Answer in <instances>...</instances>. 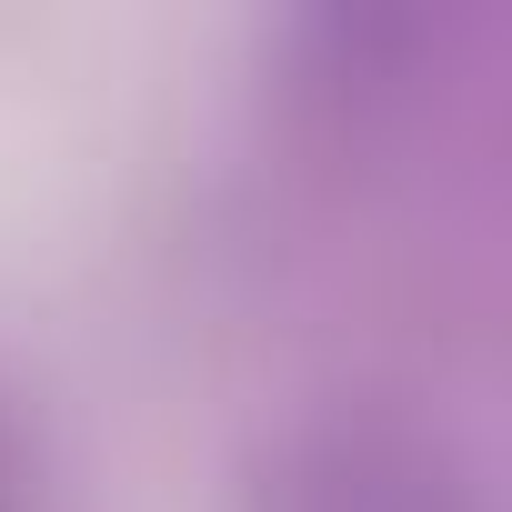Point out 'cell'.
I'll return each instance as SVG.
<instances>
[{"label":"cell","mask_w":512,"mask_h":512,"mask_svg":"<svg viewBox=\"0 0 512 512\" xmlns=\"http://www.w3.org/2000/svg\"><path fill=\"white\" fill-rule=\"evenodd\" d=\"M292 512H452V482L392 432H332L302 462Z\"/></svg>","instance_id":"obj_1"}]
</instances>
